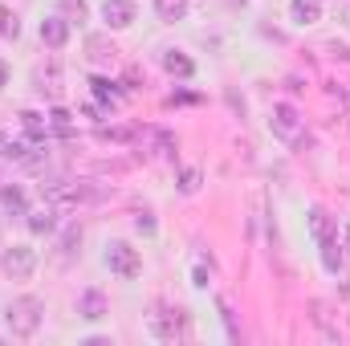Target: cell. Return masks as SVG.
I'll return each instance as SVG.
<instances>
[{"label": "cell", "instance_id": "1", "mask_svg": "<svg viewBox=\"0 0 350 346\" xmlns=\"http://www.w3.org/2000/svg\"><path fill=\"white\" fill-rule=\"evenodd\" d=\"M4 318H8V330L16 338H33L45 322V302L41 297H16V302H8Z\"/></svg>", "mask_w": 350, "mask_h": 346}, {"label": "cell", "instance_id": "15", "mask_svg": "<svg viewBox=\"0 0 350 346\" xmlns=\"http://www.w3.org/2000/svg\"><path fill=\"white\" fill-rule=\"evenodd\" d=\"M159 21H183L187 16V0H155Z\"/></svg>", "mask_w": 350, "mask_h": 346}, {"label": "cell", "instance_id": "20", "mask_svg": "<svg viewBox=\"0 0 350 346\" xmlns=\"http://www.w3.org/2000/svg\"><path fill=\"white\" fill-rule=\"evenodd\" d=\"M57 8H62V16L70 21V25H82L86 21V0H57Z\"/></svg>", "mask_w": 350, "mask_h": 346}, {"label": "cell", "instance_id": "26", "mask_svg": "<svg viewBox=\"0 0 350 346\" xmlns=\"http://www.w3.org/2000/svg\"><path fill=\"white\" fill-rule=\"evenodd\" d=\"M342 297H350V281H347V285H342Z\"/></svg>", "mask_w": 350, "mask_h": 346}, {"label": "cell", "instance_id": "21", "mask_svg": "<svg viewBox=\"0 0 350 346\" xmlns=\"http://www.w3.org/2000/svg\"><path fill=\"white\" fill-rule=\"evenodd\" d=\"M21 122H25V131H29L33 139H45V135H49V122H41V114H33V110H25Z\"/></svg>", "mask_w": 350, "mask_h": 346}, {"label": "cell", "instance_id": "6", "mask_svg": "<svg viewBox=\"0 0 350 346\" xmlns=\"http://www.w3.org/2000/svg\"><path fill=\"white\" fill-rule=\"evenodd\" d=\"M102 21H106L110 29H126V25L135 21V4H131V0H106V4H102Z\"/></svg>", "mask_w": 350, "mask_h": 346}, {"label": "cell", "instance_id": "14", "mask_svg": "<svg viewBox=\"0 0 350 346\" xmlns=\"http://www.w3.org/2000/svg\"><path fill=\"white\" fill-rule=\"evenodd\" d=\"M318 249H322V265H326L330 273H338V269H342V261H347V253H342V245H338V237H334V241H322Z\"/></svg>", "mask_w": 350, "mask_h": 346}, {"label": "cell", "instance_id": "16", "mask_svg": "<svg viewBox=\"0 0 350 346\" xmlns=\"http://www.w3.org/2000/svg\"><path fill=\"white\" fill-rule=\"evenodd\" d=\"M0 204H4V212L25 216V191L21 187H0Z\"/></svg>", "mask_w": 350, "mask_h": 346}, {"label": "cell", "instance_id": "17", "mask_svg": "<svg viewBox=\"0 0 350 346\" xmlns=\"http://www.w3.org/2000/svg\"><path fill=\"white\" fill-rule=\"evenodd\" d=\"M90 86H94V94L102 98V102H122V90H118V82H110V78H90Z\"/></svg>", "mask_w": 350, "mask_h": 346}, {"label": "cell", "instance_id": "11", "mask_svg": "<svg viewBox=\"0 0 350 346\" xmlns=\"http://www.w3.org/2000/svg\"><path fill=\"white\" fill-rule=\"evenodd\" d=\"M33 86H37V94H49V98H57V94H62V70H57V66H45V70H37V74H33Z\"/></svg>", "mask_w": 350, "mask_h": 346}, {"label": "cell", "instance_id": "19", "mask_svg": "<svg viewBox=\"0 0 350 346\" xmlns=\"http://www.w3.org/2000/svg\"><path fill=\"white\" fill-rule=\"evenodd\" d=\"M0 37H4V41H16V37H21V21H16V12L4 8V4H0Z\"/></svg>", "mask_w": 350, "mask_h": 346}, {"label": "cell", "instance_id": "24", "mask_svg": "<svg viewBox=\"0 0 350 346\" xmlns=\"http://www.w3.org/2000/svg\"><path fill=\"white\" fill-rule=\"evenodd\" d=\"M8 86V66H4V62H0V90Z\"/></svg>", "mask_w": 350, "mask_h": 346}, {"label": "cell", "instance_id": "9", "mask_svg": "<svg viewBox=\"0 0 350 346\" xmlns=\"http://www.w3.org/2000/svg\"><path fill=\"white\" fill-rule=\"evenodd\" d=\"M310 232H314V241H318V245L338 237V228H334V220H330V212H326V208H314V212H310Z\"/></svg>", "mask_w": 350, "mask_h": 346}, {"label": "cell", "instance_id": "18", "mask_svg": "<svg viewBox=\"0 0 350 346\" xmlns=\"http://www.w3.org/2000/svg\"><path fill=\"white\" fill-rule=\"evenodd\" d=\"M25 216H29V228L33 232H53V224H57L53 220V208H37V212H25Z\"/></svg>", "mask_w": 350, "mask_h": 346}, {"label": "cell", "instance_id": "8", "mask_svg": "<svg viewBox=\"0 0 350 346\" xmlns=\"http://www.w3.org/2000/svg\"><path fill=\"white\" fill-rule=\"evenodd\" d=\"M86 53H90V62H98V66H106V62H114V57H118L114 41H110V37H102V33L86 37Z\"/></svg>", "mask_w": 350, "mask_h": 346}, {"label": "cell", "instance_id": "12", "mask_svg": "<svg viewBox=\"0 0 350 346\" xmlns=\"http://www.w3.org/2000/svg\"><path fill=\"white\" fill-rule=\"evenodd\" d=\"M78 314H82L86 322H98V318L106 314V297H102V289H86V293H82V302H78Z\"/></svg>", "mask_w": 350, "mask_h": 346}, {"label": "cell", "instance_id": "13", "mask_svg": "<svg viewBox=\"0 0 350 346\" xmlns=\"http://www.w3.org/2000/svg\"><path fill=\"white\" fill-rule=\"evenodd\" d=\"M163 70L172 74V78H191L196 74V66H191V57H183V53H163Z\"/></svg>", "mask_w": 350, "mask_h": 346}, {"label": "cell", "instance_id": "7", "mask_svg": "<svg viewBox=\"0 0 350 346\" xmlns=\"http://www.w3.org/2000/svg\"><path fill=\"white\" fill-rule=\"evenodd\" d=\"M41 41H45L49 49H62V45L70 41V21H66V16H49V21H41Z\"/></svg>", "mask_w": 350, "mask_h": 346}, {"label": "cell", "instance_id": "23", "mask_svg": "<svg viewBox=\"0 0 350 346\" xmlns=\"http://www.w3.org/2000/svg\"><path fill=\"white\" fill-rule=\"evenodd\" d=\"M135 228H139V232H155V216H151V212H143V216L135 220Z\"/></svg>", "mask_w": 350, "mask_h": 346}, {"label": "cell", "instance_id": "10", "mask_svg": "<svg viewBox=\"0 0 350 346\" xmlns=\"http://www.w3.org/2000/svg\"><path fill=\"white\" fill-rule=\"evenodd\" d=\"M289 16L297 25H318L322 21V0H289Z\"/></svg>", "mask_w": 350, "mask_h": 346}, {"label": "cell", "instance_id": "2", "mask_svg": "<svg viewBox=\"0 0 350 346\" xmlns=\"http://www.w3.org/2000/svg\"><path fill=\"white\" fill-rule=\"evenodd\" d=\"M183 330H187V314H183V310L155 306V314H151V334H155V338L175 343V338H183Z\"/></svg>", "mask_w": 350, "mask_h": 346}, {"label": "cell", "instance_id": "4", "mask_svg": "<svg viewBox=\"0 0 350 346\" xmlns=\"http://www.w3.org/2000/svg\"><path fill=\"white\" fill-rule=\"evenodd\" d=\"M0 269H4L12 281H25V277H33V269H37V257H33V249H25V245H12V249H4V257H0Z\"/></svg>", "mask_w": 350, "mask_h": 346}, {"label": "cell", "instance_id": "5", "mask_svg": "<svg viewBox=\"0 0 350 346\" xmlns=\"http://www.w3.org/2000/svg\"><path fill=\"white\" fill-rule=\"evenodd\" d=\"M301 131V118H297V110L293 106H273V135H281V139H293Z\"/></svg>", "mask_w": 350, "mask_h": 346}, {"label": "cell", "instance_id": "22", "mask_svg": "<svg viewBox=\"0 0 350 346\" xmlns=\"http://www.w3.org/2000/svg\"><path fill=\"white\" fill-rule=\"evenodd\" d=\"M196 187H200V172H196V168H187V172L179 175V191H187V196H191Z\"/></svg>", "mask_w": 350, "mask_h": 346}, {"label": "cell", "instance_id": "3", "mask_svg": "<svg viewBox=\"0 0 350 346\" xmlns=\"http://www.w3.org/2000/svg\"><path fill=\"white\" fill-rule=\"evenodd\" d=\"M106 265H110V273H118V277H139V269H143V261L139 253L131 249V245H122V241H114L110 249H106Z\"/></svg>", "mask_w": 350, "mask_h": 346}, {"label": "cell", "instance_id": "25", "mask_svg": "<svg viewBox=\"0 0 350 346\" xmlns=\"http://www.w3.org/2000/svg\"><path fill=\"white\" fill-rule=\"evenodd\" d=\"M342 249H347V257H350V220H347V241H342Z\"/></svg>", "mask_w": 350, "mask_h": 346}]
</instances>
